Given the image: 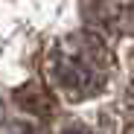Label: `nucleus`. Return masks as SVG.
Instances as JSON below:
<instances>
[{"label":"nucleus","instance_id":"obj_2","mask_svg":"<svg viewBox=\"0 0 134 134\" xmlns=\"http://www.w3.org/2000/svg\"><path fill=\"white\" fill-rule=\"evenodd\" d=\"M18 102L24 105L26 111H32V114H41V117H47L50 111H53V99L47 91H41V87L35 85H26V87H20L18 91Z\"/></svg>","mask_w":134,"mask_h":134},{"label":"nucleus","instance_id":"obj_3","mask_svg":"<svg viewBox=\"0 0 134 134\" xmlns=\"http://www.w3.org/2000/svg\"><path fill=\"white\" fill-rule=\"evenodd\" d=\"M61 134H93V131H87V128H82V125H67Z\"/></svg>","mask_w":134,"mask_h":134},{"label":"nucleus","instance_id":"obj_1","mask_svg":"<svg viewBox=\"0 0 134 134\" xmlns=\"http://www.w3.org/2000/svg\"><path fill=\"white\" fill-rule=\"evenodd\" d=\"M47 70L67 99L96 96L108 82V50L96 35H67L53 47Z\"/></svg>","mask_w":134,"mask_h":134}]
</instances>
